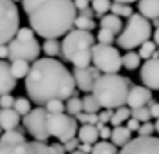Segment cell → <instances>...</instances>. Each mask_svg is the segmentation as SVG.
I'll return each mask as SVG.
<instances>
[{
	"label": "cell",
	"mask_w": 159,
	"mask_h": 154,
	"mask_svg": "<svg viewBox=\"0 0 159 154\" xmlns=\"http://www.w3.org/2000/svg\"><path fill=\"white\" fill-rule=\"evenodd\" d=\"M154 42L157 45V53H159V27H156V31H154Z\"/></svg>",
	"instance_id": "55"
},
{
	"label": "cell",
	"mask_w": 159,
	"mask_h": 154,
	"mask_svg": "<svg viewBox=\"0 0 159 154\" xmlns=\"http://www.w3.org/2000/svg\"><path fill=\"white\" fill-rule=\"evenodd\" d=\"M49 149H51V152L52 154H67L65 152L63 143H52V145H49Z\"/></svg>",
	"instance_id": "49"
},
{
	"label": "cell",
	"mask_w": 159,
	"mask_h": 154,
	"mask_svg": "<svg viewBox=\"0 0 159 154\" xmlns=\"http://www.w3.org/2000/svg\"><path fill=\"white\" fill-rule=\"evenodd\" d=\"M74 27H76V29H83V31H90V29L96 27V22L92 20V18L76 15V18H74Z\"/></svg>",
	"instance_id": "33"
},
{
	"label": "cell",
	"mask_w": 159,
	"mask_h": 154,
	"mask_svg": "<svg viewBox=\"0 0 159 154\" xmlns=\"http://www.w3.org/2000/svg\"><path fill=\"white\" fill-rule=\"evenodd\" d=\"M152 36V24L150 20H147L145 16H141L139 13H132L129 18H127V24L123 26L121 33L116 38V44H118L121 49H127V51H132L139 47L143 42L150 40Z\"/></svg>",
	"instance_id": "5"
},
{
	"label": "cell",
	"mask_w": 159,
	"mask_h": 154,
	"mask_svg": "<svg viewBox=\"0 0 159 154\" xmlns=\"http://www.w3.org/2000/svg\"><path fill=\"white\" fill-rule=\"evenodd\" d=\"M96 40H98V44H114L116 35L109 29H99L98 35H96Z\"/></svg>",
	"instance_id": "38"
},
{
	"label": "cell",
	"mask_w": 159,
	"mask_h": 154,
	"mask_svg": "<svg viewBox=\"0 0 159 154\" xmlns=\"http://www.w3.org/2000/svg\"><path fill=\"white\" fill-rule=\"evenodd\" d=\"M76 138L80 140V143H90V145H94L99 140V131H98V127H96V125L83 123L81 127H78Z\"/></svg>",
	"instance_id": "16"
},
{
	"label": "cell",
	"mask_w": 159,
	"mask_h": 154,
	"mask_svg": "<svg viewBox=\"0 0 159 154\" xmlns=\"http://www.w3.org/2000/svg\"><path fill=\"white\" fill-rule=\"evenodd\" d=\"M76 7L72 0H45L27 15L29 27L40 38H60L74 27Z\"/></svg>",
	"instance_id": "2"
},
{
	"label": "cell",
	"mask_w": 159,
	"mask_h": 154,
	"mask_svg": "<svg viewBox=\"0 0 159 154\" xmlns=\"http://www.w3.org/2000/svg\"><path fill=\"white\" fill-rule=\"evenodd\" d=\"M157 51V45H156V42L152 40H147L143 42L141 45H139V58L141 60H148V58H154V53Z\"/></svg>",
	"instance_id": "28"
},
{
	"label": "cell",
	"mask_w": 159,
	"mask_h": 154,
	"mask_svg": "<svg viewBox=\"0 0 159 154\" xmlns=\"http://www.w3.org/2000/svg\"><path fill=\"white\" fill-rule=\"evenodd\" d=\"M20 27L18 7L13 0H0V45L9 44Z\"/></svg>",
	"instance_id": "7"
},
{
	"label": "cell",
	"mask_w": 159,
	"mask_h": 154,
	"mask_svg": "<svg viewBox=\"0 0 159 154\" xmlns=\"http://www.w3.org/2000/svg\"><path fill=\"white\" fill-rule=\"evenodd\" d=\"M11 147H13V145L0 143V154H9V152H11Z\"/></svg>",
	"instance_id": "54"
},
{
	"label": "cell",
	"mask_w": 159,
	"mask_h": 154,
	"mask_svg": "<svg viewBox=\"0 0 159 154\" xmlns=\"http://www.w3.org/2000/svg\"><path fill=\"white\" fill-rule=\"evenodd\" d=\"M9 47V62L13 60H25V62H34L40 58V44L36 38L31 40H20V38H13L7 44Z\"/></svg>",
	"instance_id": "10"
},
{
	"label": "cell",
	"mask_w": 159,
	"mask_h": 154,
	"mask_svg": "<svg viewBox=\"0 0 159 154\" xmlns=\"http://www.w3.org/2000/svg\"><path fill=\"white\" fill-rule=\"evenodd\" d=\"M99 26H101V29H109L112 31L114 35H119L121 29H123V20L116 16V15H103L101 16V20H99Z\"/></svg>",
	"instance_id": "20"
},
{
	"label": "cell",
	"mask_w": 159,
	"mask_h": 154,
	"mask_svg": "<svg viewBox=\"0 0 159 154\" xmlns=\"http://www.w3.org/2000/svg\"><path fill=\"white\" fill-rule=\"evenodd\" d=\"M65 102H67V103H65V111H67V114H70V116H76L78 113L83 111L81 98H78L76 94H74V96H70V98H67Z\"/></svg>",
	"instance_id": "29"
},
{
	"label": "cell",
	"mask_w": 159,
	"mask_h": 154,
	"mask_svg": "<svg viewBox=\"0 0 159 154\" xmlns=\"http://www.w3.org/2000/svg\"><path fill=\"white\" fill-rule=\"evenodd\" d=\"M15 38H20V40H31V38H36V35H34V31L31 29V27H18Z\"/></svg>",
	"instance_id": "39"
},
{
	"label": "cell",
	"mask_w": 159,
	"mask_h": 154,
	"mask_svg": "<svg viewBox=\"0 0 159 154\" xmlns=\"http://www.w3.org/2000/svg\"><path fill=\"white\" fill-rule=\"evenodd\" d=\"M130 118V109L127 105H123V107H118V109H114V113H112V118H110V125L112 127H118V125H123V123L127 122Z\"/></svg>",
	"instance_id": "25"
},
{
	"label": "cell",
	"mask_w": 159,
	"mask_h": 154,
	"mask_svg": "<svg viewBox=\"0 0 159 154\" xmlns=\"http://www.w3.org/2000/svg\"><path fill=\"white\" fill-rule=\"evenodd\" d=\"M45 111L49 114H58V113H65V102L63 100H51L45 105Z\"/></svg>",
	"instance_id": "36"
},
{
	"label": "cell",
	"mask_w": 159,
	"mask_h": 154,
	"mask_svg": "<svg viewBox=\"0 0 159 154\" xmlns=\"http://www.w3.org/2000/svg\"><path fill=\"white\" fill-rule=\"evenodd\" d=\"M13 2H22V0H13Z\"/></svg>",
	"instance_id": "59"
},
{
	"label": "cell",
	"mask_w": 159,
	"mask_h": 154,
	"mask_svg": "<svg viewBox=\"0 0 159 154\" xmlns=\"http://www.w3.org/2000/svg\"><path fill=\"white\" fill-rule=\"evenodd\" d=\"M101 72L94 67V65H87V67H74L72 71V78H74V85L76 89L83 92H90L96 80L99 78Z\"/></svg>",
	"instance_id": "12"
},
{
	"label": "cell",
	"mask_w": 159,
	"mask_h": 154,
	"mask_svg": "<svg viewBox=\"0 0 159 154\" xmlns=\"http://www.w3.org/2000/svg\"><path fill=\"white\" fill-rule=\"evenodd\" d=\"M25 91L31 102L42 107L51 100L65 102L76 94L72 71L56 58H38L25 76Z\"/></svg>",
	"instance_id": "1"
},
{
	"label": "cell",
	"mask_w": 159,
	"mask_h": 154,
	"mask_svg": "<svg viewBox=\"0 0 159 154\" xmlns=\"http://www.w3.org/2000/svg\"><path fill=\"white\" fill-rule=\"evenodd\" d=\"M118 154H159V138L156 136H138L121 147Z\"/></svg>",
	"instance_id": "11"
},
{
	"label": "cell",
	"mask_w": 159,
	"mask_h": 154,
	"mask_svg": "<svg viewBox=\"0 0 159 154\" xmlns=\"http://www.w3.org/2000/svg\"><path fill=\"white\" fill-rule=\"evenodd\" d=\"M141 82L150 91H159V58H148L141 65Z\"/></svg>",
	"instance_id": "13"
},
{
	"label": "cell",
	"mask_w": 159,
	"mask_h": 154,
	"mask_svg": "<svg viewBox=\"0 0 159 154\" xmlns=\"http://www.w3.org/2000/svg\"><path fill=\"white\" fill-rule=\"evenodd\" d=\"M112 113H114L112 109H103V111L98 114V123H101V125H107V123H110Z\"/></svg>",
	"instance_id": "42"
},
{
	"label": "cell",
	"mask_w": 159,
	"mask_h": 154,
	"mask_svg": "<svg viewBox=\"0 0 159 154\" xmlns=\"http://www.w3.org/2000/svg\"><path fill=\"white\" fill-rule=\"evenodd\" d=\"M20 123V114L11 109H0V129L2 131H13Z\"/></svg>",
	"instance_id": "17"
},
{
	"label": "cell",
	"mask_w": 159,
	"mask_h": 154,
	"mask_svg": "<svg viewBox=\"0 0 159 154\" xmlns=\"http://www.w3.org/2000/svg\"><path fill=\"white\" fill-rule=\"evenodd\" d=\"M132 140V131L127 129V125H118L112 129V134H110V142L116 145V147H123L127 145Z\"/></svg>",
	"instance_id": "19"
},
{
	"label": "cell",
	"mask_w": 159,
	"mask_h": 154,
	"mask_svg": "<svg viewBox=\"0 0 159 154\" xmlns=\"http://www.w3.org/2000/svg\"><path fill=\"white\" fill-rule=\"evenodd\" d=\"M147 107H148L150 118L157 120V118H159V102H154V100H152V102H150L148 105H147Z\"/></svg>",
	"instance_id": "47"
},
{
	"label": "cell",
	"mask_w": 159,
	"mask_h": 154,
	"mask_svg": "<svg viewBox=\"0 0 159 154\" xmlns=\"http://www.w3.org/2000/svg\"><path fill=\"white\" fill-rule=\"evenodd\" d=\"M9 65H11V72H13V76H15L16 80L25 78L27 72H29V69H31L29 62H25V60H13Z\"/></svg>",
	"instance_id": "22"
},
{
	"label": "cell",
	"mask_w": 159,
	"mask_h": 154,
	"mask_svg": "<svg viewBox=\"0 0 159 154\" xmlns=\"http://www.w3.org/2000/svg\"><path fill=\"white\" fill-rule=\"evenodd\" d=\"M47 129H49V136L56 138L60 143H63V142H67L70 138H76L78 120L74 116L65 114V113L49 114L47 116Z\"/></svg>",
	"instance_id": "8"
},
{
	"label": "cell",
	"mask_w": 159,
	"mask_h": 154,
	"mask_svg": "<svg viewBox=\"0 0 159 154\" xmlns=\"http://www.w3.org/2000/svg\"><path fill=\"white\" fill-rule=\"evenodd\" d=\"M9 154H36V151H34L33 142H24L20 145H13Z\"/></svg>",
	"instance_id": "34"
},
{
	"label": "cell",
	"mask_w": 159,
	"mask_h": 154,
	"mask_svg": "<svg viewBox=\"0 0 159 154\" xmlns=\"http://www.w3.org/2000/svg\"><path fill=\"white\" fill-rule=\"evenodd\" d=\"M74 118H76L81 125H83V123H90V125H96V123H98V113H85V111H81V113H78Z\"/></svg>",
	"instance_id": "37"
},
{
	"label": "cell",
	"mask_w": 159,
	"mask_h": 154,
	"mask_svg": "<svg viewBox=\"0 0 159 154\" xmlns=\"http://www.w3.org/2000/svg\"><path fill=\"white\" fill-rule=\"evenodd\" d=\"M25 142V136L22 131L18 129H13V131H4L0 134V143H6V145H20Z\"/></svg>",
	"instance_id": "21"
},
{
	"label": "cell",
	"mask_w": 159,
	"mask_h": 154,
	"mask_svg": "<svg viewBox=\"0 0 159 154\" xmlns=\"http://www.w3.org/2000/svg\"><path fill=\"white\" fill-rule=\"evenodd\" d=\"M78 151H81V152H85V154H90L92 145H90V143H80L78 145Z\"/></svg>",
	"instance_id": "52"
},
{
	"label": "cell",
	"mask_w": 159,
	"mask_h": 154,
	"mask_svg": "<svg viewBox=\"0 0 159 154\" xmlns=\"http://www.w3.org/2000/svg\"><path fill=\"white\" fill-rule=\"evenodd\" d=\"M110 0H90V7L94 11L96 16H103L110 11Z\"/></svg>",
	"instance_id": "30"
},
{
	"label": "cell",
	"mask_w": 159,
	"mask_h": 154,
	"mask_svg": "<svg viewBox=\"0 0 159 154\" xmlns=\"http://www.w3.org/2000/svg\"><path fill=\"white\" fill-rule=\"evenodd\" d=\"M154 100V94L148 87L145 85H130L129 96H127V107L129 109H138V107H147Z\"/></svg>",
	"instance_id": "14"
},
{
	"label": "cell",
	"mask_w": 159,
	"mask_h": 154,
	"mask_svg": "<svg viewBox=\"0 0 159 154\" xmlns=\"http://www.w3.org/2000/svg\"><path fill=\"white\" fill-rule=\"evenodd\" d=\"M112 2H123V4H132V2H138V0H112Z\"/></svg>",
	"instance_id": "56"
},
{
	"label": "cell",
	"mask_w": 159,
	"mask_h": 154,
	"mask_svg": "<svg viewBox=\"0 0 159 154\" xmlns=\"http://www.w3.org/2000/svg\"><path fill=\"white\" fill-rule=\"evenodd\" d=\"M69 154H85V152H81V151H78V149H76V151H72V152H69Z\"/></svg>",
	"instance_id": "58"
},
{
	"label": "cell",
	"mask_w": 159,
	"mask_h": 154,
	"mask_svg": "<svg viewBox=\"0 0 159 154\" xmlns=\"http://www.w3.org/2000/svg\"><path fill=\"white\" fill-rule=\"evenodd\" d=\"M138 13L147 20L159 18V0H138Z\"/></svg>",
	"instance_id": "18"
},
{
	"label": "cell",
	"mask_w": 159,
	"mask_h": 154,
	"mask_svg": "<svg viewBox=\"0 0 159 154\" xmlns=\"http://www.w3.org/2000/svg\"><path fill=\"white\" fill-rule=\"evenodd\" d=\"M9 56V47H7V44H2L0 45V60H6Z\"/></svg>",
	"instance_id": "51"
},
{
	"label": "cell",
	"mask_w": 159,
	"mask_h": 154,
	"mask_svg": "<svg viewBox=\"0 0 159 154\" xmlns=\"http://www.w3.org/2000/svg\"><path fill=\"white\" fill-rule=\"evenodd\" d=\"M81 105H83V111L85 113H99V103L96 102V98L92 96V94H85L83 98H81Z\"/></svg>",
	"instance_id": "32"
},
{
	"label": "cell",
	"mask_w": 159,
	"mask_h": 154,
	"mask_svg": "<svg viewBox=\"0 0 159 154\" xmlns=\"http://www.w3.org/2000/svg\"><path fill=\"white\" fill-rule=\"evenodd\" d=\"M92 63L99 72H119V69L123 67L118 47L110 44H94Z\"/></svg>",
	"instance_id": "6"
},
{
	"label": "cell",
	"mask_w": 159,
	"mask_h": 154,
	"mask_svg": "<svg viewBox=\"0 0 159 154\" xmlns=\"http://www.w3.org/2000/svg\"><path fill=\"white\" fill-rule=\"evenodd\" d=\"M121 63H123L125 69L136 71V69H139V65H141V58H139L138 53L129 51V53H125V56H121Z\"/></svg>",
	"instance_id": "26"
},
{
	"label": "cell",
	"mask_w": 159,
	"mask_h": 154,
	"mask_svg": "<svg viewBox=\"0 0 159 154\" xmlns=\"http://www.w3.org/2000/svg\"><path fill=\"white\" fill-rule=\"evenodd\" d=\"M130 118H136L139 123L150 122L148 107H138V109H130Z\"/></svg>",
	"instance_id": "35"
},
{
	"label": "cell",
	"mask_w": 159,
	"mask_h": 154,
	"mask_svg": "<svg viewBox=\"0 0 159 154\" xmlns=\"http://www.w3.org/2000/svg\"><path fill=\"white\" fill-rule=\"evenodd\" d=\"M13 89H16V78L11 72V65L6 60H0V96L11 94Z\"/></svg>",
	"instance_id": "15"
},
{
	"label": "cell",
	"mask_w": 159,
	"mask_h": 154,
	"mask_svg": "<svg viewBox=\"0 0 159 154\" xmlns=\"http://www.w3.org/2000/svg\"><path fill=\"white\" fill-rule=\"evenodd\" d=\"M80 15H81V16H87V18H92V16H94V11H92V7H85V9H81L80 11Z\"/></svg>",
	"instance_id": "53"
},
{
	"label": "cell",
	"mask_w": 159,
	"mask_h": 154,
	"mask_svg": "<svg viewBox=\"0 0 159 154\" xmlns=\"http://www.w3.org/2000/svg\"><path fill=\"white\" fill-rule=\"evenodd\" d=\"M47 116L49 114L45 111V107H42V105L31 109L24 116V127L36 142H47L51 138L49 129H47Z\"/></svg>",
	"instance_id": "9"
},
{
	"label": "cell",
	"mask_w": 159,
	"mask_h": 154,
	"mask_svg": "<svg viewBox=\"0 0 159 154\" xmlns=\"http://www.w3.org/2000/svg\"><path fill=\"white\" fill-rule=\"evenodd\" d=\"M96 38L90 31L70 29L61 42V56L74 67H87L92 63V47Z\"/></svg>",
	"instance_id": "4"
},
{
	"label": "cell",
	"mask_w": 159,
	"mask_h": 154,
	"mask_svg": "<svg viewBox=\"0 0 159 154\" xmlns=\"http://www.w3.org/2000/svg\"><path fill=\"white\" fill-rule=\"evenodd\" d=\"M132 82L130 78L119 74V72H103L96 80L90 94L96 98L99 107L103 109H118L127 105V96Z\"/></svg>",
	"instance_id": "3"
},
{
	"label": "cell",
	"mask_w": 159,
	"mask_h": 154,
	"mask_svg": "<svg viewBox=\"0 0 159 154\" xmlns=\"http://www.w3.org/2000/svg\"><path fill=\"white\" fill-rule=\"evenodd\" d=\"M13 109H15L20 116H25V114L31 111V100L29 98H24V96H18V98H15Z\"/></svg>",
	"instance_id": "31"
},
{
	"label": "cell",
	"mask_w": 159,
	"mask_h": 154,
	"mask_svg": "<svg viewBox=\"0 0 159 154\" xmlns=\"http://www.w3.org/2000/svg\"><path fill=\"white\" fill-rule=\"evenodd\" d=\"M15 103V98L11 94H2L0 96V109H11Z\"/></svg>",
	"instance_id": "44"
},
{
	"label": "cell",
	"mask_w": 159,
	"mask_h": 154,
	"mask_svg": "<svg viewBox=\"0 0 159 154\" xmlns=\"http://www.w3.org/2000/svg\"><path fill=\"white\" fill-rule=\"evenodd\" d=\"M42 51L45 53L49 58H58V56H61V42H58V38L45 40V42H43Z\"/></svg>",
	"instance_id": "23"
},
{
	"label": "cell",
	"mask_w": 159,
	"mask_h": 154,
	"mask_svg": "<svg viewBox=\"0 0 159 154\" xmlns=\"http://www.w3.org/2000/svg\"><path fill=\"white\" fill-rule=\"evenodd\" d=\"M96 127H98V131H99V138H101V140H110V134H112L110 127L101 125V123H96Z\"/></svg>",
	"instance_id": "45"
},
{
	"label": "cell",
	"mask_w": 159,
	"mask_h": 154,
	"mask_svg": "<svg viewBox=\"0 0 159 154\" xmlns=\"http://www.w3.org/2000/svg\"><path fill=\"white\" fill-rule=\"evenodd\" d=\"M125 125H127V129H129V131H132V133L136 131V133H138V129H139V125H141V123H139L136 118H129Z\"/></svg>",
	"instance_id": "48"
},
{
	"label": "cell",
	"mask_w": 159,
	"mask_h": 154,
	"mask_svg": "<svg viewBox=\"0 0 159 154\" xmlns=\"http://www.w3.org/2000/svg\"><path fill=\"white\" fill-rule=\"evenodd\" d=\"M154 127H156V133L159 134V118H157V120H156V123H154Z\"/></svg>",
	"instance_id": "57"
},
{
	"label": "cell",
	"mask_w": 159,
	"mask_h": 154,
	"mask_svg": "<svg viewBox=\"0 0 159 154\" xmlns=\"http://www.w3.org/2000/svg\"><path fill=\"white\" fill-rule=\"evenodd\" d=\"M72 2H74L76 11H81V9H85V7H89L90 6V0H72Z\"/></svg>",
	"instance_id": "50"
},
{
	"label": "cell",
	"mask_w": 159,
	"mask_h": 154,
	"mask_svg": "<svg viewBox=\"0 0 159 154\" xmlns=\"http://www.w3.org/2000/svg\"><path fill=\"white\" fill-rule=\"evenodd\" d=\"M80 145V140L78 138H70L67 142H63V147H65V152H72V151H76Z\"/></svg>",
	"instance_id": "46"
},
{
	"label": "cell",
	"mask_w": 159,
	"mask_h": 154,
	"mask_svg": "<svg viewBox=\"0 0 159 154\" xmlns=\"http://www.w3.org/2000/svg\"><path fill=\"white\" fill-rule=\"evenodd\" d=\"M110 13L116 15L119 18H129L134 13V9L130 7V4H123V2H112L110 4Z\"/></svg>",
	"instance_id": "27"
},
{
	"label": "cell",
	"mask_w": 159,
	"mask_h": 154,
	"mask_svg": "<svg viewBox=\"0 0 159 154\" xmlns=\"http://www.w3.org/2000/svg\"><path fill=\"white\" fill-rule=\"evenodd\" d=\"M154 133H156V127H154V123H152V122L141 123V125H139V129H138L139 136H154Z\"/></svg>",
	"instance_id": "40"
},
{
	"label": "cell",
	"mask_w": 159,
	"mask_h": 154,
	"mask_svg": "<svg viewBox=\"0 0 159 154\" xmlns=\"http://www.w3.org/2000/svg\"><path fill=\"white\" fill-rule=\"evenodd\" d=\"M118 147L112 143V142H107V140H101V142H96L92 145V151L90 154H118Z\"/></svg>",
	"instance_id": "24"
},
{
	"label": "cell",
	"mask_w": 159,
	"mask_h": 154,
	"mask_svg": "<svg viewBox=\"0 0 159 154\" xmlns=\"http://www.w3.org/2000/svg\"><path fill=\"white\" fill-rule=\"evenodd\" d=\"M42 2H45V0H22V4H24V13L29 15L31 11L34 9V7H38Z\"/></svg>",
	"instance_id": "41"
},
{
	"label": "cell",
	"mask_w": 159,
	"mask_h": 154,
	"mask_svg": "<svg viewBox=\"0 0 159 154\" xmlns=\"http://www.w3.org/2000/svg\"><path fill=\"white\" fill-rule=\"evenodd\" d=\"M33 145H34V151H36V154H52L49 149V145L45 143V142H33Z\"/></svg>",
	"instance_id": "43"
}]
</instances>
